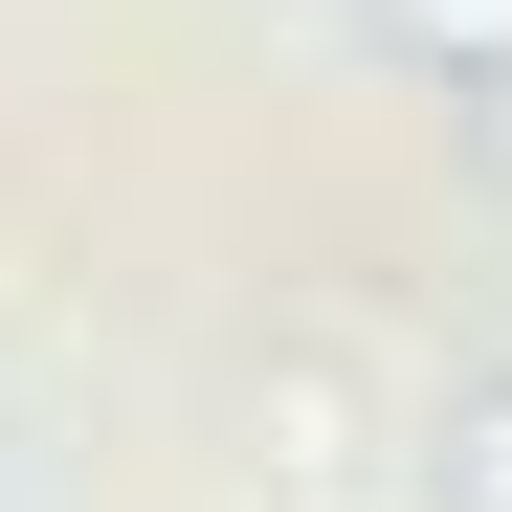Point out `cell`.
<instances>
[{"label":"cell","mask_w":512,"mask_h":512,"mask_svg":"<svg viewBox=\"0 0 512 512\" xmlns=\"http://www.w3.org/2000/svg\"><path fill=\"white\" fill-rule=\"evenodd\" d=\"M490 156H512V67H490Z\"/></svg>","instance_id":"cell-3"},{"label":"cell","mask_w":512,"mask_h":512,"mask_svg":"<svg viewBox=\"0 0 512 512\" xmlns=\"http://www.w3.org/2000/svg\"><path fill=\"white\" fill-rule=\"evenodd\" d=\"M446 490H468V512H512V401H468V446H446Z\"/></svg>","instance_id":"cell-1"},{"label":"cell","mask_w":512,"mask_h":512,"mask_svg":"<svg viewBox=\"0 0 512 512\" xmlns=\"http://www.w3.org/2000/svg\"><path fill=\"white\" fill-rule=\"evenodd\" d=\"M401 23H423V45H490V67H512V0H401Z\"/></svg>","instance_id":"cell-2"}]
</instances>
